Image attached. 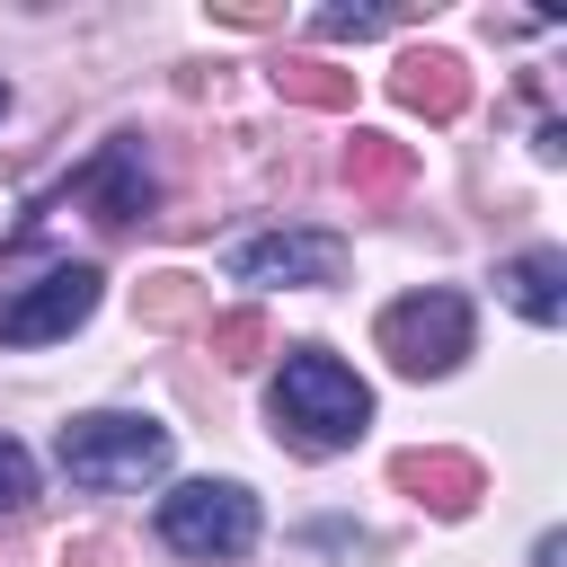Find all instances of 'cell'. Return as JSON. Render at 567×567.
<instances>
[{"label":"cell","instance_id":"6da1fadb","mask_svg":"<svg viewBox=\"0 0 567 567\" xmlns=\"http://www.w3.org/2000/svg\"><path fill=\"white\" fill-rule=\"evenodd\" d=\"M266 416H275L301 452H346V443H363V425H372V390H363L354 363H337L328 346H292L284 372H275V390H266Z\"/></svg>","mask_w":567,"mask_h":567},{"label":"cell","instance_id":"7a4b0ae2","mask_svg":"<svg viewBox=\"0 0 567 567\" xmlns=\"http://www.w3.org/2000/svg\"><path fill=\"white\" fill-rule=\"evenodd\" d=\"M53 461L71 470V487H151L168 470V425L151 416H124V408H97V416H71Z\"/></svg>","mask_w":567,"mask_h":567},{"label":"cell","instance_id":"3957f363","mask_svg":"<svg viewBox=\"0 0 567 567\" xmlns=\"http://www.w3.org/2000/svg\"><path fill=\"white\" fill-rule=\"evenodd\" d=\"M159 540L177 558H239L257 540V496L239 478H186L159 496Z\"/></svg>","mask_w":567,"mask_h":567},{"label":"cell","instance_id":"277c9868","mask_svg":"<svg viewBox=\"0 0 567 567\" xmlns=\"http://www.w3.org/2000/svg\"><path fill=\"white\" fill-rule=\"evenodd\" d=\"M381 354L408 372V381H434V372H452L461 354H470V301L461 292H408V301H390L381 310Z\"/></svg>","mask_w":567,"mask_h":567},{"label":"cell","instance_id":"5b68a950","mask_svg":"<svg viewBox=\"0 0 567 567\" xmlns=\"http://www.w3.org/2000/svg\"><path fill=\"white\" fill-rule=\"evenodd\" d=\"M97 310V266H53L18 301H0V346H53Z\"/></svg>","mask_w":567,"mask_h":567},{"label":"cell","instance_id":"8992f818","mask_svg":"<svg viewBox=\"0 0 567 567\" xmlns=\"http://www.w3.org/2000/svg\"><path fill=\"white\" fill-rule=\"evenodd\" d=\"M230 275L239 284H337L346 275V248L328 230H266V239H239L230 248Z\"/></svg>","mask_w":567,"mask_h":567},{"label":"cell","instance_id":"52a82bcc","mask_svg":"<svg viewBox=\"0 0 567 567\" xmlns=\"http://www.w3.org/2000/svg\"><path fill=\"white\" fill-rule=\"evenodd\" d=\"M71 195H80L97 221H133V213H151V168H142V142H106V151L71 177Z\"/></svg>","mask_w":567,"mask_h":567},{"label":"cell","instance_id":"ba28073f","mask_svg":"<svg viewBox=\"0 0 567 567\" xmlns=\"http://www.w3.org/2000/svg\"><path fill=\"white\" fill-rule=\"evenodd\" d=\"M390 478H399L416 505H434L443 523H461V514L487 496V478H478V461H470V452H399V461H390Z\"/></svg>","mask_w":567,"mask_h":567},{"label":"cell","instance_id":"9c48e42d","mask_svg":"<svg viewBox=\"0 0 567 567\" xmlns=\"http://www.w3.org/2000/svg\"><path fill=\"white\" fill-rule=\"evenodd\" d=\"M390 97H399L408 115H425V124H452V115L470 106V71H461L452 53H408V62L390 71Z\"/></svg>","mask_w":567,"mask_h":567},{"label":"cell","instance_id":"30bf717a","mask_svg":"<svg viewBox=\"0 0 567 567\" xmlns=\"http://www.w3.org/2000/svg\"><path fill=\"white\" fill-rule=\"evenodd\" d=\"M496 292H505L532 328H558V319H567V257H558V248H523V257L496 266Z\"/></svg>","mask_w":567,"mask_h":567},{"label":"cell","instance_id":"8fae6325","mask_svg":"<svg viewBox=\"0 0 567 567\" xmlns=\"http://www.w3.org/2000/svg\"><path fill=\"white\" fill-rule=\"evenodd\" d=\"M416 177V151L408 142H390V133H354L346 142V186L354 195H399Z\"/></svg>","mask_w":567,"mask_h":567},{"label":"cell","instance_id":"7c38bea8","mask_svg":"<svg viewBox=\"0 0 567 567\" xmlns=\"http://www.w3.org/2000/svg\"><path fill=\"white\" fill-rule=\"evenodd\" d=\"M275 89H284L292 106H319V115H346V106H354V71H328L319 53H284V62H275Z\"/></svg>","mask_w":567,"mask_h":567},{"label":"cell","instance_id":"4fadbf2b","mask_svg":"<svg viewBox=\"0 0 567 567\" xmlns=\"http://www.w3.org/2000/svg\"><path fill=\"white\" fill-rule=\"evenodd\" d=\"M381 27H399V18H390V9H319V18H310L319 44H363V35H381Z\"/></svg>","mask_w":567,"mask_h":567},{"label":"cell","instance_id":"5bb4252c","mask_svg":"<svg viewBox=\"0 0 567 567\" xmlns=\"http://www.w3.org/2000/svg\"><path fill=\"white\" fill-rule=\"evenodd\" d=\"M204 301H195V284L186 275H151L142 284V319H159V328H177V319H195Z\"/></svg>","mask_w":567,"mask_h":567},{"label":"cell","instance_id":"9a60e30c","mask_svg":"<svg viewBox=\"0 0 567 567\" xmlns=\"http://www.w3.org/2000/svg\"><path fill=\"white\" fill-rule=\"evenodd\" d=\"M257 346H266V319H257V310L213 319V354H221V363H257Z\"/></svg>","mask_w":567,"mask_h":567},{"label":"cell","instance_id":"2e32d148","mask_svg":"<svg viewBox=\"0 0 567 567\" xmlns=\"http://www.w3.org/2000/svg\"><path fill=\"white\" fill-rule=\"evenodd\" d=\"M27 496H35V461H27V452L0 434V514H18Z\"/></svg>","mask_w":567,"mask_h":567},{"label":"cell","instance_id":"e0dca14e","mask_svg":"<svg viewBox=\"0 0 567 567\" xmlns=\"http://www.w3.org/2000/svg\"><path fill=\"white\" fill-rule=\"evenodd\" d=\"M558 558H567V540H558V532H540V540H532V567H558Z\"/></svg>","mask_w":567,"mask_h":567},{"label":"cell","instance_id":"ac0fdd59","mask_svg":"<svg viewBox=\"0 0 567 567\" xmlns=\"http://www.w3.org/2000/svg\"><path fill=\"white\" fill-rule=\"evenodd\" d=\"M62 567H106V549H97V540H80V549H62Z\"/></svg>","mask_w":567,"mask_h":567},{"label":"cell","instance_id":"d6986e66","mask_svg":"<svg viewBox=\"0 0 567 567\" xmlns=\"http://www.w3.org/2000/svg\"><path fill=\"white\" fill-rule=\"evenodd\" d=\"M0 106H9V80H0Z\"/></svg>","mask_w":567,"mask_h":567}]
</instances>
